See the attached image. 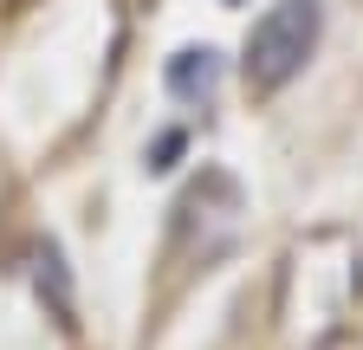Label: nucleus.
<instances>
[{
    "mask_svg": "<svg viewBox=\"0 0 363 350\" xmlns=\"http://www.w3.org/2000/svg\"><path fill=\"white\" fill-rule=\"evenodd\" d=\"M318 26H325V13H318V0H279V7H266L247 33V84L253 91H279L286 78L305 72L311 46H318Z\"/></svg>",
    "mask_w": 363,
    "mask_h": 350,
    "instance_id": "obj_1",
    "label": "nucleus"
},
{
    "mask_svg": "<svg viewBox=\"0 0 363 350\" xmlns=\"http://www.w3.org/2000/svg\"><path fill=\"white\" fill-rule=\"evenodd\" d=\"M214 84H220V59H214L208 46H201V52H175V59H169V91H175V98H208Z\"/></svg>",
    "mask_w": 363,
    "mask_h": 350,
    "instance_id": "obj_2",
    "label": "nucleus"
},
{
    "mask_svg": "<svg viewBox=\"0 0 363 350\" xmlns=\"http://www.w3.org/2000/svg\"><path fill=\"white\" fill-rule=\"evenodd\" d=\"M39 292H52V318L72 324V279H65L59 247H45V253H39Z\"/></svg>",
    "mask_w": 363,
    "mask_h": 350,
    "instance_id": "obj_3",
    "label": "nucleus"
},
{
    "mask_svg": "<svg viewBox=\"0 0 363 350\" xmlns=\"http://www.w3.org/2000/svg\"><path fill=\"white\" fill-rule=\"evenodd\" d=\"M182 156V130H162V137H156V149H150V169H169Z\"/></svg>",
    "mask_w": 363,
    "mask_h": 350,
    "instance_id": "obj_4",
    "label": "nucleus"
}]
</instances>
